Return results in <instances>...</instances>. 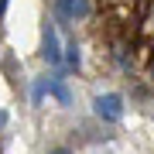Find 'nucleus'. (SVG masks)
I'll list each match as a JSON object with an SVG mask.
<instances>
[{
	"label": "nucleus",
	"mask_w": 154,
	"mask_h": 154,
	"mask_svg": "<svg viewBox=\"0 0 154 154\" xmlns=\"http://www.w3.org/2000/svg\"><path fill=\"white\" fill-rule=\"evenodd\" d=\"M4 11H7V0H0V17H4Z\"/></svg>",
	"instance_id": "nucleus-8"
},
{
	"label": "nucleus",
	"mask_w": 154,
	"mask_h": 154,
	"mask_svg": "<svg viewBox=\"0 0 154 154\" xmlns=\"http://www.w3.org/2000/svg\"><path fill=\"white\" fill-rule=\"evenodd\" d=\"M96 116L99 120H106V123H113V120H120V113H123V99L116 96V93H106V96H96Z\"/></svg>",
	"instance_id": "nucleus-1"
},
{
	"label": "nucleus",
	"mask_w": 154,
	"mask_h": 154,
	"mask_svg": "<svg viewBox=\"0 0 154 154\" xmlns=\"http://www.w3.org/2000/svg\"><path fill=\"white\" fill-rule=\"evenodd\" d=\"M41 41H45V58H48V65H62V48H58V31H55V24H45V31H41Z\"/></svg>",
	"instance_id": "nucleus-2"
},
{
	"label": "nucleus",
	"mask_w": 154,
	"mask_h": 154,
	"mask_svg": "<svg viewBox=\"0 0 154 154\" xmlns=\"http://www.w3.org/2000/svg\"><path fill=\"white\" fill-rule=\"evenodd\" d=\"M51 154H72L69 147H55V151H51Z\"/></svg>",
	"instance_id": "nucleus-7"
},
{
	"label": "nucleus",
	"mask_w": 154,
	"mask_h": 154,
	"mask_svg": "<svg viewBox=\"0 0 154 154\" xmlns=\"http://www.w3.org/2000/svg\"><path fill=\"white\" fill-rule=\"evenodd\" d=\"M55 11L65 21H82L89 14V0H55Z\"/></svg>",
	"instance_id": "nucleus-3"
},
{
	"label": "nucleus",
	"mask_w": 154,
	"mask_h": 154,
	"mask_svg": "<svg viewBox=\"0 0 154 154\" xmlns=\"http://www.w3.org/2000/svg\"><path fill=\"white\" fill-rule=\"evenodd\" d=\"M65 51H69V55H65V65L69 69H79V48H75V41H69Z\"/></svg>",
	"instance_id": "nucleus-5"
},
{
	"label": "nucleus",
	"mask_w": 154,
	"mask_h": 154,
	"mask_svg": "<svg viewBox=\"0 0 154 154\" xmlns=\"http://www.w3.org/2000/svg\"><path fill=\"white\" fill-rule=\"evenodd\" d=\"M4 123H7V116H4V113H0V127H4Z\"/></svg>",
	"instance_id": "nucleus-9"
},
{
	"label": "nucleus",
	"mask_w": 154,
	"mask_h": 154,
	"mask_svg": "<svg viewBox=\"0 0 154 154\" xmlns=\"http://www.w3.org/2000/svg\"><path fill=\"white\" fill-rule=\"evenodd\" d=\"M45 89H48L62 106L72 103V93H69V86H65V79H62V75H48V79H45Z\"/></svg>",
	"instance_id": "nucleus-4"
},
{
	"label": "nucleus",
	"mask_w": 154,
	"mask_h": 154,
	"mask_svg": "<svg viewBox=\"0 0 154 154\" xmlns=\"http://www.w3.org/2000/svg\"><path fill=\"white\" fill-rule=\"evenodd\" d=\"M34 103H41V96H45V79H38V82H34Z\"/></svg>",
	"instance_id": "nucleus-6"
}]
</instances>
